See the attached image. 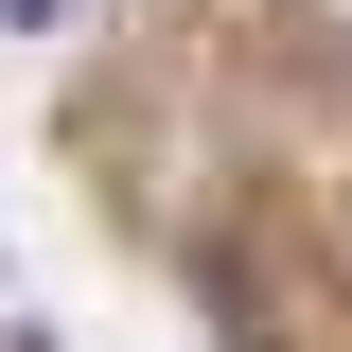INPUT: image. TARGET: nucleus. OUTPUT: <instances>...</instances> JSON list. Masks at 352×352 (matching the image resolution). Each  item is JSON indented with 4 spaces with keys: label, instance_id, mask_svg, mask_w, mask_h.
<instances>
[{
    "label": "nucleus",
    "instance_id": "1",
    "mask_svg": "<svg viewBox=\"0 0 352 352\" xmlns=\"http://www.w3.org/2000/svg\"><path fill=\"white\" fill-rule=\"evenodd\" d=\"M0 18H71V0H0Z\"/></svg>",
    "mask_w": 352,
    "mask_h": 352
}]
</instances>
